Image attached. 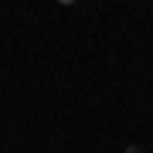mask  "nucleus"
<instances>
[{
  "instance_id": "f03ea898",
  "label": "nucleus",
  "mask_w": 153,
  "mask_h": 153,
  "mask_svg": "<svg viewBox=\"0 0 153 153\" xmlns=\"http://www.w3.org/2000/svg\"><path fill=\"white\" fill-rule=\"evenodd\" d=\"M0 153H4V150H0Z\"/></svg>"
},
{
  "instance_id": "f257e3e1",
  "label": "nucleus",
  "mask_w": 153,
  "mask_h": 153,
  "mask_svg": "<svg viewBox=\"0 0 153 153\" xmlns=\"http://www.w3.org/2000/svg\"><path fill=\"white\" fill-rule=\"evenodd\" d=\"M126 153H143V146H136V143H133V146H126Z\"/></svg>"
}]
</instances>
